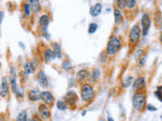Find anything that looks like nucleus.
I'll return each instance as SVG.
<instances>
[{"mask_svg":"<svg viewBox=\"0 0 162 121\" xmlns=\"http://www.w3.org/2000/svg\"><path fill=\"white\" fill-rule=\"evenodd\" d=\"M95 96L94 90L89 84H83L81 87V99L84 102H91Z\"/></svg>","mask_w":162,"mask_h":121,"instance_id":"obj_1","label":"nucleus"},{"mask_svg":"<svg viewBox=\"0 0 162 121\" xmlns=\"http://www.w3.org/2000/svg\"><path fill=\"white\" fill-rule=\"evenodd\" d=\"M122 46V43L117 36H112L109 38L107 46V56H114L117 54V51L120 50Z\"/></svg>","mask_w":162,"mask_h":121,"instance_id":"obj_2","label":"nucleus"},{"mask_svg":"<svg viewBox=\"0 0 162 121\" xmlns=\"http://www.w3.org/2000/svg\"><path fill=\"white\" fill-rule=\"evenodd\" d=\"M132 102H133V106L136 110H143L144 107L146 106V95L141 92L135 93L133 98H132Z\"/></svg>","mask_w":162,"mask_h":121,"instance_id":"obj_3","label":"nucleus"},{"mask_svg":"<svg viewBox=\"0 0 162 121\" xmlns=\"http://www.w3.org/2000/svg\"><path fill=\"white\" fill-rule=\"evenodd\" d=\"M49 23H50V17L46 15V14H43L40 17V28L42 34H43V36L46 39H50V34L48 33Z\"/></svg>","mask_w":162,"mask_h":121,"instance_id":"obj_4","label":"nucleus"},{"mask_svg":"<svg viewBox=\"0 0 162 121\" xmlns=\"http://www.w3.org/2000/svg\"><path fill=\"white\" fill-rule=\"evenodd\" d=\"M140 36H141V28H140L138 24H135L133 28H131V30H130V36H129L130 43L133 44L138 43Z\"/></svg>","mask_w":162,"mask_h":121,"instance_id":"obj_5","label":"nucleus"},{"mask_svg":"<svg viewBox=\"0 0 162 121\" xmlns=\"http://www.w3.org/2000/svg\"><path fill=\"white\" fill-rule=\"evenodd\" d=\"M141 24H142V34L143 36H146L147 33L149 31V28H150V25H151V19H150V16H149L148 13H144L143 16L141 18Z\"/></svg>","mask_w":162,"mask_h":121,"instance_id":"obj_6","label":"nucleus"},{"mask_svg":"<svg viewBox=\"0 0 162 121\" xmlns=\"http://www.w3.org/2000/svg\"><path fill=\"white\" fill-rule=\"evenodd\" d=\"M41 99L45 105H52L54 103V97L52 93L49 91H43L41 92Z\"/></svg>","mask_w":162,"mask_h":121,"instance_id":"obj_7","label":"nucleus"},{"mask_svg":"<svg viewBox=\"0 0 162 121\" xmlns=\"http://www.w3.org/2000/svg\"><path fill=\"white\" fill-rule=\"evenodd\" d=\"M36 80H38V83H39V85H40V87H42V88H47V87H48V85H49L48 78H47L46 74L44 73L43 71H40L38 73Z\"/></svg>","mask_w":162,"mask_h":121,"instance_id":"obj_8","label":"nucleus"},{"mask_svg":"<svg viewBox=\"0 0 162 121\" xmlns=\"http://www.w3.org/2000/svg\"><path fill=\"white\" fill-rule=\"evenodd\" d=\"M9 83H10L12 92L15 93L16 89H18V85H16V72L15 69L12 67L10 70V75H9Z\"/></svg>","mask_w":162,"mask_h":121,"instance_id":"obj_9","label":"nucleus"},{"mask_svg":"<svg viewBox=\"0 0 162 121\" xmlns=\"http://www.w3.org/2000/svg\"><path fill=\"white\" fill-rule=\"evenodd\" d=\"M8 95V81L5 77L2 78V83L0 85V96L2 98H5Z\"/></svg>","mask_w":162,"mask_h":121,"instance_id":"obj_10","label":"nucleus"},{"mask_svg":"<svg viewBox=\"0 0 162 121\" xmlns=\"http://www.w3.org/2000/svg\"><path fill=\"white\" fill-rule=\"evenodd\" d=\"M39 114L43 119H49L50 118V110H49V108L47 107V105L45 104H41L39 106Z\"/></svg>","mask_w":162,"mask_h":121,"instance_id":"obj_11","label":"nucleus"},{"mask_svg":"<svg viewBox=\"0 0 162 121\" xmlns=\"http://www.w3.org/2000/svg\"><path fill=\"white\" fill-rule=\"evenodd\" d=\"M101 9H102V6L100 3L94 4V5L91 6V8H90V15L93 17L99 16L100 14V12H101Z\"/></svg>","mask_w":162,"mask_h":121,"instance_id":"obj_12","label":"nucleus"},{"mask_svg":"<svg viewBox=\"0 0 162 121\" xmlns=\"http://www.w3.org/2000/svg\"><path fill=\"white\" fill-rule=\"evenodd\" d=\"M28 98L31 101H38L41 99V92L36 89H31L28 92Z\"/></svg>","mask_w":162,"mask_h":121,"instance_id":"obj_13","label":"nucleus"},{"mask_svg":"<svg viewBox=\"0 0 162 121\" xmlns=\"http://www.w3.org/2000/svg\"><path fill=\"white\" fill-rule=\"evenodd\" d=\"M35 71V65L31 62H26L23 65V73L26 75H31Z\"/></svg>","mask_w":162,"mask_h":121,"instance_id":"obj_14","label":"nucleus"},{"mask_svg":"<svg viewBox=\"0 0 162 121\" xmlns=\"http://www.w3.org/2000/svg\"><path fill=\"white\" fill-rule=\"evenodd\" d=\"M55 54H54V51L52 50H50V49H47L45 51V53H44V59H45V61L47 63H50V62H52L54 59H55Z\"/></svg>","mask_w":162,"mask_h":121,"instance_id":"obj_15","label":"nucleus"},{"mask_svg":"<svg viewBox=\"0 0 162 121\" xmlns=\"http://www.w3.org/2000/svg\"><path fill=\"white\" fill-rule=\"evenodd\" d=\"M114 16H115V23L117 24V25H120V24H122L123 22V14L120 9L116 8L114 10Z\"/></svg>","mask_w":162,"mask_h":121,"instance_id":"obj_16","label":"nucleus"},{"mask_svg":"<svg viewBox=\"0 0 162 121\" xmlns=\"http://www.w3.org/2000/svg\"><path fill=\"white\" fill-rule=\"evenodd\" d=\"M89 76H90L89 72L87 70H80L77 73V80L79 81V82H82V81H84L89 78Z\"/></svg>","mask_w":162,"mask_h":121,"instance_id":"obj_17","label":"nucleus"},{"mask_svg":"<svg viewBox=\"0 0 162 121\" xmlns=\"http://www.w3.org/2000/svg\"><path fill=\"white\" fill-rule=\"evenodd\" d=\"M53 51L55 54V57L58 59H61L63 57V54H62V50H61V46L60 44L58 43H54L53 44Z\"/></svg>","mask_w":162,"mask_h":121,"instance_id":"obj_18","label":"nucleus"},{"mask_svg":"<svg viewBox=\"0 0 162 121\" xmlns=\"http://www.w3.org/2000/svg\"><path fill=\"white\" fill-rule=\"evenodd\" d=\"M145 87V80L143 78H138L133 84V89L135 91L139 90L140 88H144Z\"/></svg>","mask_w":162,"mask_h":121,"instance_id":"obj_19","label":"nucleus"},{"mask_svg":"<svg viewBox=\"0 0 162 121\" xmlns=\"http://www.w3.org/2000/svg\"><path fill=\"white\" fill-rule=\"evenodd\" d=\"M65 99L67 100V103H69V104L75 103L76 101H77V97H76L75 92H68L65 97Z\"/></svg>","mask_w":162,"mask_h":121,"instance_id":"obj_20","label":"nucleus"},{"mask_svg":"<svg viewBox=\"0 0 162 121\" xmlns=\"http://www.w3.org/2000/svg\"><path fill=\"white\" fill-rule=\"evenodd\" d=\"M16 121H28V112L26 110H23L18 113V117H16Z\"/></svg>","mask_w":162,"mask_h":121,"instance_id":"obj_21","label":"nucleus"},{"mask_svg":"<svg viewBox=\"0 0 162 121\" xmlns=\"http://www.w3.org/2000/svg\"><path fill=\"white\" fill-rule=\"evenodd\" d=\"M31 8H33V11L35 12V13H38L39 10H40L41 8V4L39 1H31Z\"/></svg>","mask_w":162,"mask_h":121,"instance_id":"obj_22","label":"nucleus"},{"mask_svg":"<svg viewBox=\"0 0 162 121\" xmlns=\"http://www.w3.org/2000/svg\"><path fill=\"white\" fill-rule=\"evenodd\" d=\"M100 76V71L99 69H93L91 74H90V77H91L92 80H97Z\"/></svg>","mask_w":162,"mask_h":121,"instance_id":"obj_23","label":"nucleus"},{"mask_svg":"<svg viewBox=\"0 0 162 121\" xmlns=\"http://www.w3.org/2000/svg\"><path fill=\"white\" fill-rule=\"evenodd\" d=\"M97 29V24L94 23V22H92V23H89V25H88V33L89 34H93L96 31Z\"/></svg>","mask_w":162,"mask_h":121,"instance_id":"obj_24","label":"nucleus"},{"mask_svg":"<svg viewBox=\"0 0 162 121\" xmlns=\"http://www.w3.org/2000/svg\"><path fill=\"white\" fill-rule=\"evenodd\" d=\"M132 81H133V78L130 76V77H128L126 80H124L122 82V85H123V87L124 88H127V87H129L130 85L132 84Z\"/></svg>","mask_w":162,"mask_h":121,"instance_id":"obj_25","label":"nucleus"},{"mask_svg":"<svg viewBox=\"0 0 162 121\" xmlns=\"http://www.w3.org/2000/svg\"><path fill=\"white\" fill-rule=\"evenodd\" d=\"M57 108L59 110L64 111V110L67 109V105H66V103L64 102V101H58V102H57Z\"/></svg>","mask_w":162,"mask_h":121,"instance_id":"obj_26","label":"nucleus"},{"mask_svg":"<svg viewBox=\"0 0 162 121\" xmlns=\"http://www.w3.org/2000/svg\"><path fill=\"white\" fill-rule=\"evenodd\" d=\"M23 10H24V14H26V16L31 15V4L24 3L23 4Z\"/></svg>","mask_w":162,"mask_h":121,"instance_id":"obj_27","label":"nucleus"},{"mask_svg":"<svg viewBox=\"0 0 162 121\" xmlns=\"http://www.w3.org/2000/svg\"><path fill=\"white\" fill-rule=\"evenodd\" d=\"M117 9H124L125 7L127 6V4H126V1H124V0H120V1H117Z\"/></svg>","mask_w":162,"mask_h":121,"instance_id":"obj_28","label":"nucleus"},{"mask_svg":"<svg viewBox=\"0 0 162 121\" xmlns=\"http://www.w3.org/2000/svg\"><path fill=\"white\" fill-rule=\"evenodd\" d=\"M136 3H137V2L135 1V0H130V1H126L127 7H129L130 9L134 8V7L136 6Z\"/></svg>","mask_w":162,"mask_h":121,"instance_id":"obj_29","label":"nucleus"},{"mask_svg":"<svg viewBox=\"0 0 162 121\" xmlns=\"http://www.w3.org/2000/svg\"><path fill=\"white\" fill-rule=\"evenodd\" d=\"M14 94H15V96H16V97H18V98H21V97H23V89L18 87V89H16V91H15V93H14Z\"/></svg>","mask_w":162,"mask_h":121,"instance_id":"obj_30","label":"nucleus"},{"mask_svg":"<svg viewBox=\"0 0 162 121\" xmlns=\"http://www.w3.org/2000/svg\"><path fill=\"white\" fill-rule=\"evenodd\" d=\"M62 67H63V69L64 70H69L70 69V67H71V64L69 63V62L68 61H64L63 63H62Z\"/></svg>","mask_w":162,"mask_h":121,"instance_id":"obj_31","label":"nucleus"},{"mask_svg":"<svg viewBox=\"0 0 162 121\" xmlns=\"http://www.w3.org/2000/svg\"><path fill=\"white\" fill-rule=\"evenodd\" d=\"M154 95L158 98L159 101H161L162 102V92H160V91H155V92H154Z\"/></svg>","mask_w":162,"mask_h":121,"instance_id":"obj_32","label":"nucleus"},{"mask_svg":"<svg viewBox=\"0 0 162 121\" xmlns=\"http://www.w3.org/2000/svg\"><path fill=\"white\" fill-rule=\"evenodd\" d=\"M146 108H147V109H148L149 111H156V110H157V108L155 107V106H153V105H151V104H147Z\"/></svg>","mask_w":162,"mask_h":121,"instance_id":"obj_33","label":"nucleus"},{"mask_svg":"<svg viewBox=\"0 0 162 121\" xmlns=\"http://www.w3.org/2000/svg\"><path fill=\"white\" fill-rule=\"evenodd\" d=\"M157 91H160V92H162V86H158V87H157Z\"/></svg>","mask_w":162,"mask_h":121,"instance_id":"obj_34","label":"nucleus"},{"mask_svg":"<svg viewBox=\"0 0 162 121\" xmlns=\"http://www.w3.org/2000/svg\"><path fill=\"white\" fill-rule=\"evenodd\" d=\"M2 17H3V12H2V11H0V22H1V19H2Z\"/></svg>","mask_w":162,"mask_h":121,"instance_id":"obj_35","label":"nucleus"},{"mask_svg":"<svg viewBox=\"0 0 162 121\" xmlns=\"http://www.w3.org/2000/svg\"><path fill=\"white\" fill-rule=\"evenodd\" d=\"M28 121H39V120L36 119V118H31V119H29Z\"/></svg>","mask_w":162,"mask_h":121,"instance_id":"obj_36","label":"nucleus"},{"mask_svg":"<svg viewBox=\"0 0 162 121\" xmlns=\"http://www.w3.org/2000/svg\"><path fill=\"white\" fill-rule=\"evenodd\" d=\"M107 121H114V119H112V117H109V118H107Z\"/></svg>","mask_w":162,"mask_h":121,"instance_id":"obj_37","label":"nucleus"},{"mask_svg":"<svg viewBox=\"0 0 162 121\" xmlns=\"http://www.w3.org/2000/svg\"><path fill=\"white\" fill-rule=\"evenodd\" d=\"M85 114H86V111H83V112H82V115L84 116Z\"/></svg>","mask_w":162,"mask_h":121,"instance_id":"obj_38","label":"nucleus"},{"mask_svg":"<svg viewBox=\"0 0 162 121\" xmlns=\"http://www.w3.org/2000/svg\"><path fill=\"white\" fill-rule=\"evenodd\" d=\"M160 41H161V43H162V33L160 34Z\"/></svg>","mask_w":162,"mask_h":121,"instance_id":"obj_39","label":"nucleus"},{"mask_svg":"<svg viewBox=\"0 0 162 121\" xmlns=\"http://www.w3.org/2000/svg\"><path fill=\"white\" fill-rule=\"evenodd\" d=\"M161 121H162V115H161Z\"/></svg>","mask_w":162,"mask_h":121,"instance_id":"obj_40","label":"nucleus"}]
</instances>
